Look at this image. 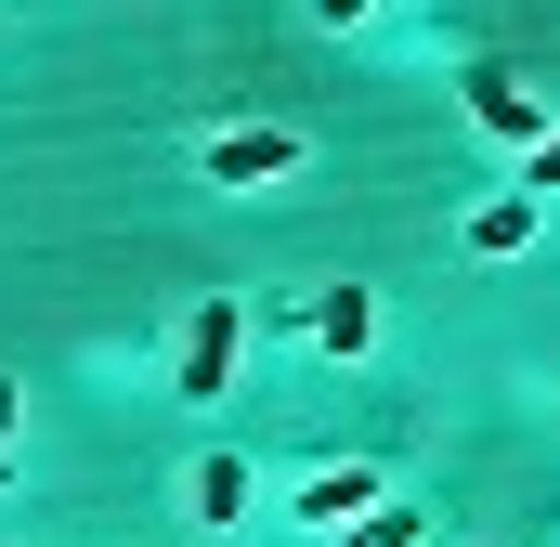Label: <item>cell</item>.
<instances>
[{
	"label": "cell",
	"instance_id": "7",
	"mask_svg": "<svg viewBox=\"0 0 560 547\" xmlns=\"http://www.w3.org/2000/svg\"><path fill=\"white\" fill-rule=\"evenodd\" d=\"M235 509H248V456H209L196 469V522H235Z\"/></svg>",
	"mask_w": 560,
	"mask_h": 547
},
{
	"label": "cell",
	"instance_id": "1",
	"mask_svg": "<svg viewBox=\"0 0 560 547\" xmlns=\"http://www.w3.org/2000/svg\"><path fill=\"white\" fill-rule=\"evenodd\" d=\"M456 92H469V118H482L495 143H522V156L548 143V105L522 92V66H495V53H469V79H456Z\"/></svg>",
	"mask_w": 560,
	"mask_h": 547
},
{
	"label": "cell",
	"instance_id": "2",
	"mask_svg": "<svg viewBox=\"0 0 560 547\" xmlns=\"http://www.w3.org/2000/svg\"><path fill=\"white\" fill-rule=\"evenodd\" d=\"M287 170H300V131H275V118H235V131H209V183H222V196L287 183Z\"/></svg>",
	"mask_w": 560,
	"mask_h": 547
},
{
	"label": "cell",
	"instance_id": "11",
	"mask_svg": "<svg viewBox=\"0 0 560 547\" xmlns=\"http://www.w3.org/2000/svg\"><path fill=\"white\" fill-rule=\"evenodd\" d=\"M13 417H26V405H13V379H0V443H13Z\"/></svg>",
	"mask_w": 560,
	"mask_h": 547
},
{
	"label": "cell",
	"instance_id": "8",
	"mask_svg": "<svg viewBox=\"0 0 560 547\" xmlns=\"http://www.w3.org/2000/svg\"><path fill=\"white\" fill-rule=\"evenodd\" d=\"M339 547H418V496H392V509H365Z\"/></svg>",
	"mask_w": 560,
	"mask_h": 547
},
{
	"label": "cell",
	"instance_id": "3",
	"mask_svg": "<svg viewBox=\"0 0 560 547\" xmlns=\"http://www.w3.org/2000/svg\"><path fill=\"white\" fill-rule=\"evenodd\" d=\"M235 352H248V313H235V300H209V313L183 326V405H222Z\"/></svg>",
	"mask_w": 560,
	"mask_h": 547
},
{
	"label": "cell",
	"instance_id": "4",
	"mask_svg": "<svg viewBox=\"0 0 560 547\" xmlns=\"http://www.w3.org/2000/svg\"><path fill=\"white\" fill-rule=\"evenodd\" d=\"M392 496H405V482H392L378 456H352V469H313V482H300V522H365V509H392Z\"/></svg>",
	"mask_w": 560,
	"mask_h": 547
},
{
	"label": "cell",
	"instance_id": "5",
	"mask_svg": "<svg viewBox=\"0 0 560 547\" xmlns=\"http://www.w3.org/2000/svg\"><path fill=\"white\" fill-rule=\"evenodd\" d=\"M313 339H326V352L352 365V352L378 339V300H365V287H313Z\"/></svg>",
	"mask_w": 560,
	"mask_h": 547
},
{
	"label": "cell",
	"instance_id": "10",
	"mask_svg": "<svg viewBox=\"0 0 560 547\" xmlns=\"http://www.w3.org/2000/svg\"><path fill=\"white\" fill-rule=\"evenodd\" d=\"M313 13H326V26H365V13H378V0H313Z\"/></svg>",
	"mask_w": 560,
	"mask_h": 547
},
{
	"label": "cell",
	"instance_id": "9",
	"mask_svg": "<svg viewBox=\"0 0 560 547\" xmlns=\"http://www.w3.org/2000/svg\"><path fill=\"white\" fill-rule=\"evenodd\" d=\"M522 196H535V209H548V196H560V131L535 143V170H522Z\"/></svg>",
	"mask_w": 560,
	"mask_h": 547
},
{
	"label": "cell",
	"instance_id": "6",
	"mask_svg": "<svg viewBox=\"0 0 560 547\" xmlns=\"http://www.w3.org/2000/svg\"><path fill=\"white\" fill-rule=\"evenodd\" d=\"M535 222H548L535 196H495V209H469V248H482V261H509V248H535Z\"/></svg>",
	"mask_w": 560,
	"mask_h": 547
}]
</instances>
